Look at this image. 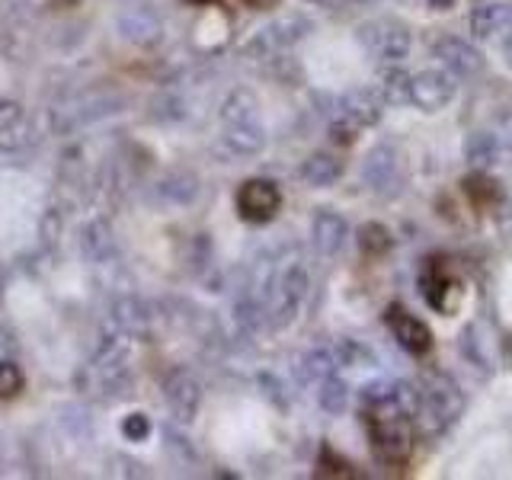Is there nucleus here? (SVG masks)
Wrapping results in <instances>:
<instances>
[{
  "label": "nucleus",
  "mask_w": 512,
  "mask_h": 480,
  "mask_svg": "<svg viewBox=\"0 0 512 480\" xmlns=\"http://www.w3.org/2000/svg\"><path fill=\"white\" fill-rule=\"evenodd\" d=\"M317 477H356V471H352V464L336 455L333 448H324L317 461Z\"/></svg>",
  "instance_id": "obj_16"
},
{
  "label": "nucleus",
  "mask_w": 512,
  "mask_h": 480,
  "mask_svg": "<svg viewBox=\"0 0 512 480\" xmlns=\"http://www.w3.org/2000/svg\"><path fill=\"white\" fill-rule=\"evenodd\" d=\"M186 4H196V7H202V4H215V0H186Z\"/></svg>",
  "instance_id": "obj_25"
},
{
  "label": "nucleus",
  "mask_w": 512,
  "mask_h": 480,
  "mask_svg": "<svg viewBox=\"0 0 512 480\" xmlns=\"http://www.w3.org/2000/svg\"><path fill=\"white\" fill-rule=\"evenodd\" d=\"M432 55H436L445 64V71H452L455 77H471L480 71V64H484L477 48L458 36H442L439 42H432Z\"/></svg>",
  "instance_id": "obj_8"
},
{
  "label": "nucleus",
  "mask_w": 512,
  "mask_h": 480,
  "mask_svg": "<svg viewBox=\"0 0 512 480\" xmlns=\"http://www.w3.org/2000/svg\"><path fill=\"white\" fill-rule=\"evenodd\" d=\"M503 58H506V68L512 71V36L503 42Z\"/></svg>",
  "instance_id": "obj_23"
},
{
  "label": "nucleus",
  "mask_w": 512,
  "mask_h": 480,
  "mask_svg": "<svg viewBox=\"0 0 512 480\" xmlns=\"http://www.w3.org/2000/svg\"><path fill=\"white\" fill-rule=\"evenodd\" d=\"M391 247H394V240H391V231L384 228V224L368 221L359 228V250L368 256V260H378V256H384Z\"/></svg>",
  "instance_id": "obj_13"
},
{
  "label": "nucleus",
  "mask_w": 512,
  "mask_h": 480,
  "mask_svg": "<svg viewBox=\"0 0 512 480\" xmlns=\"http://www.w3.org/2000/svg\"><path fill=\"white\" fill-rule=\"evenodd\" d=\"M506 29H512V7L509 4H484L471 13V32L480 42H490Z\"/></svg>",
  "instance_id": "obj_9"
},
{
  "label": "nucleus",
  "mask_w": 512,
  "mask_h": 480,
  "mask_svg": "<svg viewBox=\"0 0 512 480\" xmlns=\"http://www.w3.org/2000/svg\"><path fill=\"white\" fill-rule=\"evenodd\" d=\"M320 400H324L327 410L340 413L346 407V388H343L340 381H327V388H324V394H320Z\"/></svg>",
  "instance_id": "obj_20"
},
{
  "label": "nucleus",
  "mask_w": 512,
  "mask_h": 480,
  "mask_svg": "<svg viewBox=\"0 0 512 480\" xmlns=\"http://www.w3.org/2000/svg\"><path fill=\"white\" fill-rule=\"evenodd\" d=\"M365 176H368V183H372L375 189H384V186H391L397 180V164H394V154L388 148H378L372 157H368V164H365Z\"/></svg>",
  "instance_id": "obj_14"
},
{
  "label": "nucleus",
  "mask_w": 512,
  "mask_h": 480,
  "mask_svg": "<svg viewBox=\"0 0 512 480\" xmlns=\"http://www.w3.org/2000/svg\"><path fill=\"white\" fill-rule=\"evenodd\" d=\"M458 93V77L452 71H420L410 77V100L420 106L423 112H439L455 100Z\"/></svg>",
  "instance_id": "obj_5"
},
{
  "label": "nucleus",
  "mask_w": 512,
  "mask_h": 480,
  "mask_svg": "<svg viewBox=\"0 0 512 480\" xmlns=\"http://www.w3.org/2000/svg\"><path fill=\"white\" fill-rule=\"evenodd\" d=\"M384 96L391 103H407L410 100V77L400 71H388L384 74Z\"/></svg>",
  "instance_id": "obj_18"
},
{
  "label": "nucleus",
  "mask_w": 512,
  "mask_h": 480,
  "mask_svg": "<svg viewBox=\"0 0 512 480\" xmlns=\"http://www.w3.org/2000/svg\"><path fill=\"white\" fill-rule=\"evenodd\" d=\"M250 7H256V10H266V7H272V4H279V0H247Z\"/></svg>",
  "instance_id": "obj_24"
},
{
  "label": "nucleus",
  "mask_w": 512,
  "mask_h": 480,
  "mask_svg": "<svg viewBox=\"0 0 512 480\" xmlns=\"http://www.w3.org/2000/svg\"><path fill=\"white\" fill-rule=\"evenodd\" d=\"M458 349H461V356L477 368V372H490V362H487L484 352H480V343L474 340V327H464Z\"/></svg>",
  "instance_id": "obj_17"
},
{
  "label": "nucleus",
  "mask_w": 512,
  "mask_h": 480,
  "mask_svg": "<svg viewBox=\"0 0 512 480\" xmlns=\"http://www.w3.org/2000/svg\"><path fill=\"white\" fill-rule=\"evenodd\" d=\"M468 164L474 167V170H487V167H493L496 160H500V154H503V148H500V138H496L493 132H474L471 138H468Z\"/></svg>",
  "instance_id": "obj_12"
},
{
  "label": "nucleus",
  "mask_w": 512,
  "mask_h": 480,
  "mask_svg": "<svg viewBox=\"0 0 512 480\" xmlns=\"http://www.w3.org/2000/svg\"><path fill=\"white\" fill-rule=\"evenodd\" d=\"M384 324H388L394 340L404 346L410 356H429L432 352V330L416 314H410L404 304H397V301L388 304V311H384Z\"/></svg>",
  "instance_id": "obj_6"
},
{
  "label": "nucleus",
  "mask_w": 512,
  "mask_h": 480,
  "mask_svg": "<svg viewBox=\"0 0 512 480\" xmlns=\"http://www.w3.org/2000/svg\"><path fill=\"white\" fill-rule=\"evenodd\" d=\"M500 148H506L509 157H512V116H506V122H503V141H500Z\"/></svg>",
  "instance_id": "obj_21"
},
{
  "label": "nucleus",
  "mask_w": 512,
  "mask_h": 480,
  "mask_svg": "<svg viewBox=\"0 0 512 480\" xmlns=\"http://www.w3.org/2000/svg\"><path fill=\"white\" fill-rule=\"evenodd\" d=\"M362 42L368 45V52L384 58V61H397L410 52V29L400 20H375L362 29Z\"/></svg>",
  "instance_id": "obj_7"
},
{
  "label": "nucleus",
  "mask_w": 512,
  "mask_h": 480,
  "mask_svg": "<svg viewBox=\"0 0 512 480\" xmlns=\"http://www.w3.org/2000/svg\"><path fill=\"white\" fill-rule=\"evenodd\" d=\"M420 394H423V400H420V413H416L420 432L423 436H445L464 413L461 388L448 375H432L426 391H420Z\"/></svg>",
  "instance_id": "obj_2"
},
{
  "label": "nucleus",
  "mask_w": 512,
  "mask_h": 480,
  "mask_svg": "<svg viewBox=\"0 0 512 480\" xmlns=\"http://www.w3.org/2000/svg\"><path fill=\"white\" fill-rule=\"evenodd\" d=\"M420 292L429 308L452 317L464 298V285L452 276V269L445 266L442 256H426L423 272H420Z\"/></svg>",
  "instance_id": "obj_3"
},
{
  "label": "nucleus",
  "mask_w": 512,
  "mask_h": 480,
  "mask_svg": "<svg viewBox=\"0 0 512 480\" xmlns=\"http://www.w3.org/2000/svg\"><path fill=\"white\" fill-rule=\"evenodd\" d=\"M314 240H317L320 253H327V256L336 253L346 240V221L333 212H320L314 221Z\"/></svg>",
  "instance_id": "obj_11"
},
{
  "label": "nucleus",
  "mask_w": 512,
  "mask_h": 480,
  "mask_svg": "<svg viewBox=\"0 0 512 480\" xmlns=\"http://www.w3.org/2000/svg\"><path fill=\"white\" fill-rule=\"evenodd\" d=\"M429 7H432V10H452V7H455V0H429Z\"/></svg>",
  "instance_id": "obj_22"
},
{
  "label": "nucleus",
  "mask_w": 512,
  "mask_h": 480,
  "mask_svg": "<svg viewBox=\"0 0 512 480\" xmlns=\"http://www.w3.org/2000/svg\"><path fill=\"white\" fill-rule=\"evenodd\" d=\"M343 164L330 154H314L308 164H304V180L311 186H330L333 180H340Z\"/></svg>",
  "instance_id": "obj_15"
},
{
  "label": "nucleus",
  "mask_w": 512,
  "mask_h": 480,
  "mask_svg": "<svg viewBox=\"0 0 512 480\" xmlns=\"http://www.w3.org/2000/svg\"><path fill=\"white\" fill-rule=\"evenodd\" d=\"M461 189H464V196L471 199L474 208H493L496 202L503 199L500 183H496L493 176H487V170H474L468 180L461 183Z\"/></svg>",
  "instance_id": "obj_10"
},
{
  "label": "nucleus",
  "mask_w": 512,
  "mask_h": 480,
  "mask_svg": "<svg viewBox=\"0 0 512 480\" xmlns=\"http://www.w3.org/2000/svg\"><path fill=\"white\" fill-rule=\"evenodd\" d=\"M378 394L365 397L362 420L368 429V442H372V455L378 464L388 468H404L413 455V439H416V423L397 407L391 388H375Z\"/></svg>",
  "instance_id": "obj_1"
},
{
  "label": "nucleus",
  "mask_w": 512,
  "mask_h": 480,
  "mask_svg": "<svg viewBox=\"0 0 512 480\" xmlns=\"http://www.w3.org/2000/svg\"><path fill=\"white\" fill-rule=\"evenodd\" d=\"M282 208V192L272 180H247L237 189V212L250 224H269Z\"/></svg>",
  "instance_id": "obj_4"
},
{
  "label": "nucleus",
  "mask_w": 512,
  "mask_h": 480,
  "mask_svg": "<svg viewBox=\"0 0 512 480\" xmlns=\"http://www.w3.org/2000/svg\"><path fill=\"white\" fill-rule=\"evenodd\" d=\"M23 391V375L13 362H0V397L10 400Z\"/></svg>",
  "instance_id": "obj_19"
}]
</instances>
